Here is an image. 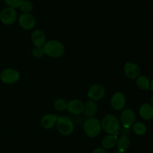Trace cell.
I'll list each match as a JSON object with an SVG mask.
<instances>
[{"mask_svg": "<svg viewBox=\"0 0 153 153\" xmlns=\"http://www.w3.org/2000/svg\"><path fill=\"white\" fill-rule=\"evenodd\" d=\"M102 128L105 133L111 135H117L120 130V123L116 116L107 114L103 117L101 123Z\"/></svg>", "mask_w": 153, "mask_h": 153, "instance_id": "obj_1", "label": "cell"}, {"mask_svg": "<svg viewBox=\"0 0 153 153\" xmlns=\"http://www.w3.org/2000/svg\"><path fill=\"white\" fill-rule=\"evenodd\" d=\"M45 55L50 58H58L62 56L65 52V47L61 42L57 40H51L46 41L43 46Z\"/></svg>", "mask_w": 153, "mask_h": 153, "instance_id": "obj_2", "label": "cell"}, {"mask_svg": "<svg viewBox=\"0 0 153 153\" xmlns=\"http://www.w3.org/2000/svg\"><path fill=\"white\" fill-rule=\"evenodd\" d=\"M83 128L87 136L94 138L97 137L100 134L102 126L98 119L95 117H91L88 118L84 123Z\"/></svg>", "mask_w": 153, "mask_h": 153, "instance_id": "obj_3", "label": "cell"}, {"mask_svg": "<svg viewBox=\"0 0 153 153\" xmlns=\"http://www.w3.org/2000/svg\"><path fill=\"white\" fill-rule=\"evenodd\" d=\"M56 126L58 132L64 136L70 135L74 130V123L73 120L67 116L58 117Z\"/></svg>", "mask_w": 153, "mask_h": 153, "instance_id": "obj_4", "label": "cell"}, {"mask_svg": "<svg viewBox=\"0 0 153 153\" xmlns=\"http://www.w3.org/2000/svg\"><path fill=\"white\" fill-rule=\"evenodd\" d=\"M20 74L16 70L13 68H7L0 73V80L6 85H12L19 80Z\"/></svg>", "mask_w": 153, "mask_h": 153, "instance_id": "obj_5", "label": "cell"}, {"mask_svg": "<svg viewBox=\"0 0 153 153\" xmlns=\"http://www.w3.org/2000/svg\"><path fill=\"white\" fill-rule=\"evenodd\" d=\"M17 18V13L15 8L11 7H6L0 12V20L3 24L10 25L14 23Z\"/></svg>", "mask_w": 153, "mask_h": 153, "instance_id": "obj_6", "label": "cell"}, {"mask_svg": "<svg viewBox=\"0 0 153 153\" xmlns=\"http://www.w3.org/2000/svg\"><path fill=\"white\" fill-rule=\"evenodd\" d=\"M121 123L125 128H130V127L134 123L136 119V115L132 109L126 108L124 109L120 116Z\"/></svg>", "mask_w": 153, "mask_h": 153, "instance_id": "obj_7", "label": "cell"}, {"mask_svg": "<svg viewBox=\"0 0 153 153\" xmlns=\"http://www.w3.org/2000/svg\"><path fill=\"white\" fill-rule=\"evenodd\" d=\"M19 24L23 29H32L36 25V19L31 13H22L19 16Z\"/></svg>", "mask_w": 153, "mask_h": 153, "instance_id": "obj_8", "label": "cell"}, {"mask_svg": "<svg viewBox=\"0 0 153 153\" xmlns=\"http://www.w3.org/2000/svg\"><path fill=\"white\" fill-rule=\"evenodd\" d=\"M105 94V90L104 87L102 85L96 84V85H92L89 88L88 92V97L90 100H94V101H97L100 100L104 97Z\"/></svg>", "mask_w": 153, "mask_h": 153, "instance_id": "obj_9", "label": "cell"}, {"mask_svg": "<svg viewBox=\"0 0 153 153\" xmlns=\"http://www.w3.org/2000/svg\"><path fill=\"white\" fill-rule=\"evenodd\" d=\"M126 104L125 95L121 92H116L111 99V106L115 111H120L124 108Z\"/></svg>", "mask_w": 153, "mask_h": 153, "instance_id": "obj_10", "label": "cell"}, {"mask_svg": "<svg viewBox=\"0 0 153 153\" xmlns=\"http://www.w3.org/2000/svg\"><path fill=\"white\" fill-rule=\"evenodd\" d=\"M124 73L128 79H136L140 76V69L135 63L127 62L124 66Z\"/></svg>", "mask_w": 153, "mask_h": 153, "instance_id": "obj_11", "label": "cell"}, {"mask_svg": "<svg viewBox=\"0 0 153 153\" xmlns=\"http://www.w3.org/2000/svg\"><path fill=\"white\" fill-rule=\"evenodd\" d=\"M85 104L80 100H72L67 102V109L70 114L74 115H79L84 111Z\"/></svg>", "mask_w": 153, "mask_h": 153, "instance_id": "obj_12", "label": "cell"}, {"mask_svg": "<svg viewBox=\"0 0 153 153\" xmlns=\"http://www.w3.org/2000/svg\"><path fill=\"white\" fill-rule=\"evenodd\" d=\"M31 41L37 47H43L46 43V37L41 30H34L31 34Z\"/></svg>", "mask_w": 153, "mask_h": 153, "instance_id": "obj_13", "label": "cell"}, {"mask_svg": "<svg viewBox=\"0 0 153 153\" xmlns=\"http://www.w3.org/2000/svg\"><path fill=\"white\" fill-rule=\"evenodd\" d=\"M84 114L87 118L94 117L98 112V105L94 100H88L85 102L84 107Z\"/></svg>", "mask_w": 153, "mask_h": 153, "instance_id": "obj_14", "label": "cell"}, {"mask_svg": "<svg viewBox=\"0 0 153 153\" xmlns=\"http://www.w3.org/2000/svg\"><path fill=\"white\" fill-rule=\"evenodd\" d=\"M57 120H58V116L52 114H48L44 115L40 120V125L42 127L46 129H50L56 126Z\"/></svg>", "mask_w": 153, "mask_h": 153, "instance_id": "obj_15", "label": "cell"}, {"mask_svg": "<svg viewBox=\"0 0 153 153\" xmlns=\"http://www.w3.org/2000/svg\"><path fill=\"white\" fill-rule=\"evenodd\" d=\"M139 114L144 120H150L153 118V106L149 103H143L139 108Z\"/></svg>", "mask_w": 153, "mask_h": 153, "instance_id": "obj_16", "label": "cell"}, {"mask_svg": "<svg viewBox=\"0 0 153 153\" xmlns=\"http://www.w3.org/2000/svg\"><path fill=\"white\" fill-rule=\"evenodd\" d=\"M117 135H108L105 136L102 140V145L103 149H111L113 147H114L117 145Z\"/></svg>", "mask_w": 153, "mask_h": 153, "instance_id": "obj_17", "label": "cell"}, {"mask_svg": "<svg viewBox=\"0 0 153 153\" xmlns=\"http://www.w3.org/2000/svg\"><path fill=\"white\" fill-rule=\"evenodd\" d=\"M136 85L142 91L150 90V80L145 76H140L136 79Z\"/></svg>", "mask_w": 153, "mask_h": 153, "instance_id": "obj_18", "label": "cell"}, {"mask_svg": "<svg viewBox=\"0 0 153 153\" xmlns=\"http://www.w3.org/2000/svg\"><path fill=\"white\" fill-rule=\"evenodd\" d=\"M130 143H131V141H130V139L128 138V136L122 135L120 138L117 139V142L118 151L125 152L129 147Z\"/></svg>", "mask_w": 153, "mask_h": 153, "instance_id": "obj_19", "label": "cell"}, {"mask_svg": "<svg viewBox=\"0 0 153 153\" xmlns=\"http://www.w3.org/2000/svg\"><path fill=\"white\" fill-rule=\"evenodd\" d=\"M133 131L137 135L142 136L146 134V131H147V128H146V126H145L144 123L137 122L133 124Z\"/></svg>", "mask_w": 153, "mask_h": 153, "instance_id": "obj_20", "label": "cell"}, {"mask_svg": "<svg viewBox=\"0 0 153 153\" xmlns=\"http://www.w3.org/2000/svg\"><path fill=\"white\" fill-rule=\"evenodd\" d=\"M19 8L22 13H30L33 10V4L30 1L23 0L19 6Z\"/></svg>", "mask_w": 153, "mask_h": 153, "instance_id": "obj_21", "label": "cell"}, {"mask_svg": "<svg viewBox=\"0 0 153 153\" xmlns=\"http://www.w3.org/2000/svg\"><path fill=\"white\" fill-rule=\"evenodd\" d=\"M67 102L64 99H57L54 102V108H55V110L58 111H63L67 109Z\"/></svg>", "mask_w": 153, "mask_h": 153, "instance_id": "obj_22", "label": "cell"}, {"mask_svg": "<svg viewBox=\"0 0 153 153\" xmlns=\"http://www.w3.org/2000/svg\"><path fill=\"white\" fill-rule=\"evenodd\" d=\"M31 55L33 57L36 58H40L41 57H43L45 55L44 49L43 47H34V49L31 51Z\"/></svg>", "mask_w": 153, "mask_h": 153, "instance_id": "obj_23", "label": "cell"}, {"mask_svg": "<svg viewBox=\"0 0 153 153\" xmlns=\"http://www.w3.org/2000/svg\"><path fill=\"white\" fill-rule=\"evenodd\" d=\"M23 0H4V2L7 4V7H11L13 8L19 7L21 3Z\"/></svg>", "mask_w": 153, "mask_h": 153, "instance_id": "obj_24", "label": "cell"}, {"mask_svg": "<svg viewBox=\"0 0 153 153\" xmlns=\"http://www.w3.org/2000/svg\"><path fill=\"white\" fill-rule=\"evenodd\" d=\"M93 153H108L106 149H102V148H97L93 152Z\"/></svg>", "mask_w": 153, "mask_h": 153, "instance_id": "obj_25", "label": "cell"}, {"mask_svg": "<svg viewBox=\"0 0 153 153\" xmlns=\"http://www.w3.org/2000/svg\"><path fill=\"white\" fill-rule=\"evenodd\" d=\"M150 90L152 91H153V79H152V81L150 82Z\"/></svg>", "mask_w": 153, "mask_h": 153, "instance_id": "obj_26", "label": "cell"}, {"mask_svg": "<svg viewBox=\"0 0 153 153\" xmlns=\"http://www.w3.org/2000/svg\"><path fill=\"white\" fill-rule=\"evenodd\" d=\"M150 102H151V105H152L153 106V95H152V97H151V100H150Z\"/></svg>", "mask_w": 153, "mask_h": 153, "instance_id": "obj_27", "label": "cell"}, {"mask_svg": "<svg viewBox=\"0 0 153 153\" xmlns=\"http://www.w3.org/2000/svg\"><path fill=\"white\" fill-rule=\"evenodd\" d=\"M114 153H126L125 152H121V151H117V152H115Z\"/></svg>", "mask_w": 153, "mask_h": 153, "instance_id": "obj_28", "label": "cell"}]
</instances>
